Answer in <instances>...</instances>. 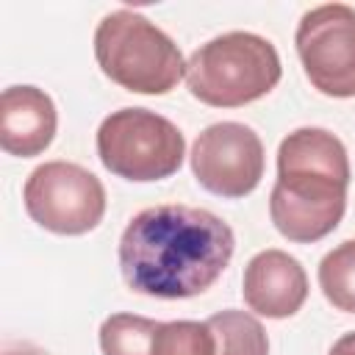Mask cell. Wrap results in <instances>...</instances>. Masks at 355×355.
I'll return each instance as SVG.
<instances>
[{"label": "cell", "mask_w": 355, "mask_h": 355, "mask_svg": "<svg viewBox=\"0 0 355 355\" xmlns=\"http://www.w3.org/2000/svg\"><path fill=\"white\" fill-rule=\"evenodd\" d=\"M97 155L111 175L153 183L180 169L186 139L172 119L150 108H119L97 128Z\"/></svg>", "instance_id": "5"}, {"label": "cell", "mask_w": 355, "mask_h": 355, "mask_svg": "<svg viewBox=\"0 0 355 355\" xmlns=\"http://www.w3.org/2000/svg\"><path fill=\"white\" fill-rule=\"evenodd\" d=\"M241 294L247 308L258 316L288 319L308 300V275L294 255L283 250H261L244 266Z\"/></svg>", "instance_id": "9"}, {"label": "cell", "mask_w": 355, "mask_h": 355, "mask_svg": "<svg viewBox=\"0 0 355 355\" xmlns=\"http://www.w3.org/2000/svg\"><path fill=\"white\" fill-rule=\"evenodd\" d=\"M236 250L233 227L194 205L166 202L139 211L119 239V269L130 291L189 300L208 291Z\"/></svg>", "instance_id": "1"}, {"label": "cell", "mask_w": 355, "mask_h": 355, "mask_svg": "<svg viewBox=\"0 0 355 355\" xmlns=\"http://www.w3.org/2000/svg\"><path fill=\"white\" fill-rule=\"evenodd\" d=\"M158 324L139 313H111L100 324V349L103 355H153Z\"/></svg>", "instance_id": "12"}, {"label": "cell", "mask_w": 355, "mask_h": 355, "mask_svg": "<svg viewBox=\"0 0 355 355\" xmlns=\"http://www.w3.org/2000/svg\"><path fill=\"white\" fill-rule=\"evenodd\" d=\"M294 47L311 86L327 97H355V8L324 3L300 17Z\"/></svg>", "instance_id": "7"}, {"label": "cell", "mask_w": 355, "mask_h": 355, "mask_svg": "<svg viewBox=\"0 0 355 355\" xmlns=\"http://www.w3.org/2000/svg\"><path fill=\"white\" fill-rule=\"evenodd\" d=\"M3 355H42V352H36V349H28V347H22V349H6Z\"/></svg>", "instance_id": "16"}, {"label": "cell", "mask_w": 355, "mask_h": 355, "mask_svg": "<svg viewBox=\"0 0 355 355\" xmlns=\"http://www.w3.org/2000/svg\"><path fill=\"white\" fill-rule=\"evenodd\" d=\"M349 158L344 141L324 128H297L277 147V180L269 194L275 230L297 244L330 236L344 211Z\"/></svg>", "instance_id": "2"}, {"label": "cell", "mask_w": 355, "mask_h": 355, "mask_svg": "<svg viewBox=\"0 0 355 355\" xmlns=\"http://www.w3.org/2000/svg\"><path fill=\"white\" fill-rule=\"evenodd\" d=\"M327 355H355V330H352V333H344V336L330 347Z\"/></svg>", "instance_id": "15"}, {"label": "cell", "mask_w": 355, "mask_h": 355, "mask_svg": "<svg viewBox=\"0 0 355 355\" xmlns=\"http://www.w3.org/2000/svg\"><path fill=\"white\" fill-rule=\"evenodd\" d=\"M153 355H216V338L208 322H161L153 338Z\"/></svg>", "instance_id": "14"}, {"label": "cell", "mask_w": 355, "mask_h": 355, "mask_svg": "<svg viewBox=\"0 0 355 355\" xmlns=\"http://www.w3.org/2000/svg\"><path fill=\"white\" fill-rule=\"evenodd\" d=\"M94 58L105 78L136 94H166L186 78L178 44L147 17L119 8L94 31Z\"/></svg>", "instance_id": "4"}, {"label": "cell", "mask_w": 355, "mask_h": 355, "mask_svg": "<svg viewBox=\"0 0 355 355\" xmlns=\"http://www.w3.org/2000/svg\"><path fill=\"white\" fill-rule=\"evenodd\" d=\"M277 47L250 31H230L200 44L186 61L191 97L214 108H239L261 100L280 83Z\"/></svg>", "instance_id": "3"}, {"label": "cell", "mask_w": 355, "mask_h": 355, "mask_svg": "<svg viewBox=\"0 0 355 355\" xmlns=\"http://www.w3.org/2000/svg\"><path fill=\"white\" fill-rule=\"evenodd\" d=\"M28 216L58 236H83L105 216V189L97 175L72 161L39 164L22 189Z\"/></svg>", "instance_id": "6"}, {"label": "cell", "mask_w": 355, "mask_h": 355, "mask_svg": "<svg viewBox=\"0 0 355 355\" xmlns=\"http://www.w3.org/2000/svg\"><path fill=\"white\" fill-rule=\"evenodd\" d=\"M216 338V355H269L263 324L247 311H219L205 319Z\"/></svg>", "instance_id": "11"}, {"label": "cell", "mask_w": 355, "mask_h": 355, "mask_svg": "<svg viewBox=\"0 0 355 355\" xmlns=\"http://www.w3.org/2000/svg\"><path fill=\"white\" fill-rule=\"evenodd\" d=\"M58 128L53 97L39 86H8L0 97V147L17 158L44 153Z\"/></svg>", "instance_id": "10"}, {"label": "cell", "mask_w": 355, "mask_h": 355, "mask_svg": "<svg viewBox=\"0 0 355 355\" xmlns=\"http://www.w3.org/2000/svg\"><path fill=\"white\" fill-rule=\"evenodd\" d=\"M319 288L336 311L355 313V239L341 241L322 258Z\"/></svg>", "instance_id": "13"}, {"label": "cell", "mask_w": 355, "mask_h": 355, "mask_svg": "<svg viewBox=\"0 0 355 355\" xmlns=\"http://www.w3.org/2000/svg\"><path fill=\"white\" fill-rule=\"evenodd\" d=\"M197 183L225 200L247 197L263 178V141L244 122H214L191 144Z\"/></svg>", "instance_id": "8"}]
</instances>
